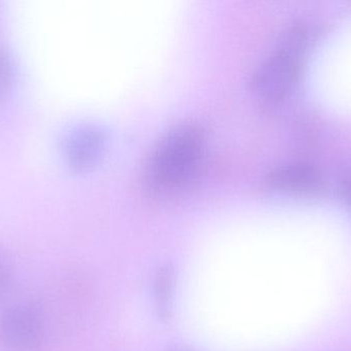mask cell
I'll list each match as a JSON object with an SVG mask.
<instances>
[{
    "label": "cell",
    "instance_id": "cell-9",
    "mask_svg": "<svg viewBox=\"0 0 351 351\" xmlns=\"http://www.w3.org/2000/svg\"><path fill=\"white\" fill-rule=\"evenodd\" d=\"M340 193H341L342 198L351 205V175L344 179L341 187H340Z\"/></svg>",
    "mask_w": 351,
    "mask_h": 351
},
{
    "label": "cell",
    "instance_id": "cell-10",
    "mask_svg": "<svg viewBox=\"0 0 351 351\" xmlns=\"http://www.w3.org/2000/svg\"><path fill=\"white\" fill-rule=\"evenodd\" d=\"M178 351H190V350H178Z\"/></svg>",
    "mask_w": 351,
    "mask_h": 351
},
{
    "label": "cell",
    "instance_id": "cell-1",
    "mask_svg": "<svg viewBox=\"0 0 351 351\" xmlns=\"http://www.w3.org/2000/svg\"><path fill=\"white\" fill-rule=\"evenodd\" d=\"M206 130L186 121L170 128L154 144L144 166V183L154 195H170L183 188L204 156Z\"/></svg>",
    "mask_w": 351,
    "mask_h": 351
},
{
    "label": "cell",
    "instance_id": "cell-6",
    "mask_svg": "<svg viewBox=\"0 0 351 351\" xmlns=\"http://www.w3.org/2000/svg\"><path fill=\"white\" fill-rule=\"evenodd\" d=\"M174 269L167 265L160 268L154 280V298L158 317L168 321L172 317L173 288H174Z\"/></svg>",
    "mask_w": 351,
    "mask_h": 351
},
{
    "label": "cell",
    "instance_id": "cell-3",
    "mask_svg": "<svg viewBox=\"0 0 351 351\" xmlns=\"http://www.w3.org/2000/svg\"><path fill=\"white\" fill-rule=\"evenodd\" d=\"M45 319L30 303L12 305L0 315V343L8 351H34L45 339Z\"/></svg>",
    "mask_w": 351,
    "mask_h": 351
},
{
    "label": "cell",
    "instance_id": "cell-5",
    "mask_svg": "<svg viewBox=\"0 0 351 351\" xmlns=\"http://www.w3.org/2000/svg\"><path fill=\"white\" fill-rule=\"evenodd\" d=\"M105 146L104 131L96 125H84L70 132L64 142V156L74 170H84L96 162Z\"/></svg>",
    "mask_w": 351,
    "mask_h": 351
},
{
    "label": "cell",
    "instance_id": "cell-8",
    "mask_svg": "<svg viewBox=\"0 0 351 351\" xmlns=\"http://www.w3.org/2000/svg\"><path fill=\"white\" fill-rule=\"evenodd\" d=\"M12 66L10 58L0 49V101L5 98L12 84Z\"/></svg>",
    "mask_w": 351,
    "mask_h": 351
},
{
    "label": "cell",
    "instance_id": "cell-7",
    "mask_svg": "<svg viewBox=\"0 0 351 351\" xmlns=\"http://www.w3.org/2000/svg\"><path fill=\"white\" fill-rule=\"evenodd\" d=\"M12 258L0 249V298L8 293L14 280V269Z\"/></svg>",
    "mask_w": 351,
    "mask_h": 351
},
{
    "label": "cell",
    "instance_id": "cell-4",
    "mask_svg": "<svg viewBox=\"0 0 351 351\" xmlns=\"http://www.w3.org/2000/svg\"><path fill=\"white\" fill-rule=\"evenodd\" d=\"M270 191L292 195H315L323 189V179L315 167L292 163L276 167L263 181Z\"/></svg>",
    "mask_w": 351,
    "mask_h": 351
},
{
    "label": "cell",
    "instance_id": "cell-2",
    "mask_svg": "<svg viewBox=\"0 0 351 351\" xmlns=\"http://www.w3.org/2000/svg\"><path fill=\"white\" fill-rule=\"evenodd\" d=\"M305 45L306 33L300 25H295L284 33L276 51L254 73L252 89L260 100L278 103L290 94L298 78Z\"/></svg>",
    "mask_w": 351,
    "mask_h": 351
}]
</instances>
